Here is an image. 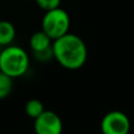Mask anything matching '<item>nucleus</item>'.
Listing matches in <instances>:
<instances>
[{"mask_svg":"<svg viewBox=\"0 0 134 134\" xmlns=\"http://www.w3.org/2000/svg\"><path fill=\"white\" fill-rule=\"evenodd\" d=\"M13 90V79L0 71V100L6 99Z\"/></svg>","mask_w":134,"mask_h":134,"instance_id":"9","label":"nucleus"},{"mask_svg":"<svg viewBox=\"0 0 134 134\" xmlns=\"http://www.w3.org/2000/svg\"><path fill=\"white\" fill-rule=\"evenodd\" d=\"M100 130L102 134H128L131 131L130 118L124 112L111 111L104 115Z\"/></svg>","mask_w":134,"mask_h":134,"instance_id":"4","label":"nucleus"},{"mask_svg":"<svg viewBox=\"0 0 134 134\" xmlns=\"http://www.w3.org/2000/svg\"><path fill=\"white\" fill-rule=\"evenodd\" d=\"M30 67V57L24 48L14 45L4 47L0 52V71L12 79L20 78Z\"/></svg>","mask_w":134,"mask_h":134,"instance_id":"2","label":"nucleus"},{"mask_svg":"<svg viewBox=\"0 0 134 134\" xmlns=\"http://www.w3.org/2000/svg\"><path fill=\"white\" fill-rule=\"evenodd\" d=\"M16 35V31L11 21L0 20V47L12 45Z\"/></svg>","mask_w":134,"mask_h":134,"instance_id":"7","label":"nucleus"},{"mask_svg":"<svg viewBox=\"0 0 134 134\" xmlns=\"http://www.w3.org/2000/svg\"><path fill=\"white\" fill-rule=\"evenodd\" d=\"M63 128V120L53 111L45 109L38 118L34 119L35 134H61Z\"/></svg>","mask_w":134,"mask_h":134,"instance_id":"5","label":"nucleus"},{"mask_svg":"<svg viewBox=\"0 0 134 134\" xmlns=\"http://www.w3.org/2000/svg\"><path fill=\"white\" fill-rule=\"evenodd\" d=\"M52 42L53 40L42 30L32 34L30 39V47L39 61H48L51 58H53Z\"/></svg>","mask_w":134,"mask_h":134,"instance_id":"6","label":"nucleus"},{"mask_svg":"<svg viewBox=\"0 0 134 134\" xmlns=\"http://www.w3.org/2000/svg\"><path fill=\"white\" fill-rule=\"evenodd\" d=\"M53 58L66 69H79L87 61L88 49L79 35L66 33L52 42Z\"/></svg>","mask_w":134,"mask_h":134,"instance_id":"1","label":"nucleus"},{"mask_svg":"<svg viewBox=\"0 0 134 134\" xmlns=\"http://www.w3.org/2000/svg\"><path fill=\"white\" fill-rule=\"evenodd\" d=\"M45 111L44 104L39 99H31L26 102L25 105V112L30 118L35 119Z\"/></svg>","mask_w":134,"mask_h":134,"instance_id":"8","label":"nucleus"},{"mask_svg":"<svg viewBox=\"0 0 134 134\" xmlns=\"http://www.w3.org/2000/svg\"><path fill=\"white\" fill-rule=\"evenodd\" d=\"M69 26L71 19L68 13L60 7L45 12L41 20V30L52 40H55L68 33Z\"/></svg>","mask_w":134,"mask_h":134,"instance_id":"3","label":"nucleus"},{"mask_svg":"<svg viewBox=\"0 0 134 134\" xmlns=\"http://www.w3.org/2000/svg\"><path fill=\"white\" fill-rule=\"evenodd\" d=\"M0 52H1V47H0Z\"/></svg>","mask_w":134,"mask_h":134,"instance_id":"11","label":"nucleus"},{"mask_svg":"<svg viewBox=\"0 0 134 134\" xmlns=\"http://www.w3.org/2000/svg\"><path fill=\"white\" fill-rule=\"evenodd\" d=\"M35 2H37V5L42 11L47 12V11H51V9L60 7L61 0H35Z\"/></svg>","mask_w":134,"mask_h":134,"instance_id":"10","label":"nucleus"}]
</instances>
